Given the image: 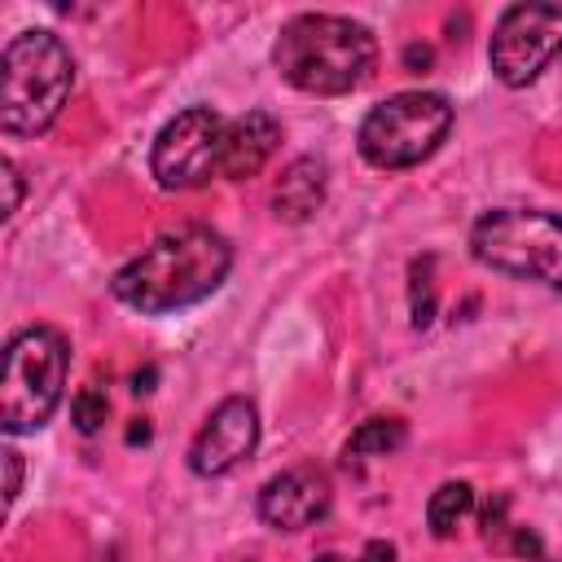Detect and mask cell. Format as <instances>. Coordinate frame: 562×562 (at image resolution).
<instances>
[{"mask_svg": "<svg viewBox=\"0 0 562 562\" xmlns=\"http://www.w3.org/2000/svg\"><path fill=\"white\" fill-rule=\"evenodd\" d=\"M281 145V123L268 110H246L228 119V140H224V180H250L263 171V162Z\"/></svg>", "mask_w": 562, "mask_h": 562, "instance_id": "11", "label": "cell"}, {"mask_svg": "<svg viewBox=\"0 0 562 562\" xmlns=\"http://www.w3.org/2000/svg\"><path fill=\"white\" fill-rule=\"evenodd\" d=\"M127 439H132V443H136V439H149V426H145V422H140V426H132V430H127Z\"/></svg>", "mask_w": 562, "mask_h": 562, "instance_id": "22", "label": "cell"}, {"mask_svg": "<svg viewBox=\"0 0 562 562\" xmlns=\"http://www.w3.org/2000/svg\"><path fill=\"white\" fill-rule=\"evenodd\" d=\"M224 140L228 119L211 105H189L176 119L162 123L149 149V171L162 189H202L211 180H224Z\"/></svg>", "mask_w": 562, "mask_h": 562, "instance_id": "7", "label": "cell"}, {"mask_svg": "<svg viewBox=\"0 0 562 562\" xmlns=\"http://www.w3.org/2000/svg\"><path fill=\"white\" fill-rule=\"evenodd\" d=\"M272 66L299 92L342 97L373 75L378 40L364 22L338 13H299L277 31Z\"/></svg>", "mask_w": 562, "mask_h": 562, "instance_id": "2", "label": "cell"}, {"mask_svg": "<svg viewBox=\"0 0 562 562\" xmlns=\"http://www.w3.org/2000/svg\"><path fill=\"white\" fill-rule=\"evenodd\" d=\"M255 448H259V408L246 395H228L198 426L189 443V470L198 479H220L237 470Z\"/></svg>", "mask_w": 562, "mask_h": 562, "instance_id": "9", "label": "cell"}, {"mask_svg": "<svg viewBox=\"0 0 562 562\" xmlns=\"http://www.w3.org/2000/svg\"><path fill=\"white\" fill-rule=\"evenodd\" d=\"M553 57H562V4L527 0V4H509L496 18L487 61L505 88L536 83Z\"/></svg>", "mask_w": 562, "mask_h": 562, "instance_id": "8", "label": "cell"}, {"mask_svg": "<svg viewBox=\"0 0 562 562\" xmlns=\"http://www.w3.org/2000/svg\"><path fill=\"white\" fill-rule=\"evenodd\" d=\"M430 57H435V53H430L426 44H408V48H404V66H408V70H417V75L430 66Z\"/></svg>", "mask_w": 562, "mask_h": 562, "instance_id": "19", "label": "cell"}, {"mask_svg": "<svg viewBox=\"0 0 562 562\" xmlns=\"http://www.w3.org/2000/svg\"><path fill=\"white\" fill-rule=\"evenodd\" d=\"M0 180H4V189H9V198H4V220L18 211V202H22V180H18V167L4 158L0 162Z\"/></svg>", "mask_w": 562, "mask_h": 562, "instance_id": "18", "label": "cell"}, {"mask_svg": "<svg viewBox=\"0 0 562 562\" xmlns=\"http://www.w3.org/2000/svg\"><path fill=\"white\" fill-rule=\"evenodd\" d=\"M4 501L13 505L18 501V487H22V452L18 448H4Z\"/></svg>", "mask_w": 562, "mask_h": 562, "instance_id": "17", "label": "cell"}, {"mask_svg": "<svg viewBox=\"0 0 562 562\" xmlns=\"http://www.w3.org/2000/svg\"><path fill=\"white\" fill-rule=\"evenodd\" d=\"M233 268V246L211 224L158 233L132 263L114 272V299L140 316H167L211 299Z\"/></svg>", "mask_w": 562, "mask_h": 562, "instance_id": "1", "label": "cell"}, {"mask_svg": "<svg viewBox=\"0 0 562 562\" xmlns=\"http://www.w3.org/2000/svg\"><path fill=\"white\" fill-rule=\"evenodd\" d=\"M75 88L70 48L53 31H22L0 57V127L9 136H40L57 123Z\"/></svg>", "mask_w": 562, "mask_h": 562, "instance_id": "3", "label": "cell"}, {"mask_svg": "<svg viewBox=\"0 0 562 562\" xmlns=\"http://www.w3.org/2000/svg\"><path fill=\"white\" fill-rule=\"evenodd\" d=\"M70 417H75V430L79 435H97L110 417V400L101 386H83L75 400H70Z\"/></svg>", "mask_w": 562, "mask_h": 562, "instance_id": "15", "label": "cell"}, {"mask_svg": "<svg viewBox=\"0 0 562 562\" xmlns=\"http://www.w3.org/2000/svg\"><path fill=\"white\" fill-rule=\"evenodd\" d=\"M470 255L505 277L540 281L562 294V211L501 206L474 220Z\"/></svg>", "mask_w": 562, "mask_h": 562, "instance_id": "4", "label": "cell"}, {"mask_svg": "<svg viewBox=\"0 0 562 562\" xmlns=\"http://www.w3.org/2000/svg\"><path fill=\"white\" fill-rule=\"evenodd\" d=\"M70 369V342L53 325L18 329L4 347V378H0V426L4 435L40 430L53 408L61 404Z\"/></svg>", "mask_w": 562, "mask_h": 562, "instance_id": "5", "label": "cell"}, {"mask_svg": "<svg viewBox=\"0 0 562 562\" xmlns=\"http://www.w3.org/2000/svg\"><path fill=\"white\" fill-rule=\"evenodd\" d=\"M316 562H351V558H342V553H321ZM356 562H360V558H356Z\"/></svg>", "mask_w": 562, "mask_h": 562, "instance_id": "23", "label": "cell"}, {"mask_svg": "<svg viewBox=\"0 0 562 562\" xmlns=\"http://www.w3.org/2000/svg\"><path fill=\"white\" fill-rule=\"evenodd\" d=\"M470 509H474V487H470V483H461V479L439 483V487L430 492V501H426V527H430L439 540H448V536L470 518Z\"/></svg>", "mask_w": 562, "mask_h": 562, "instance_id": "13", "label": "cell"}, {"mask_svg": "<svg viewBox=\"0 0 562 562\" xmlns=\"http://www.w3.org/2000/svg\"><path fill=\"white\" fill-rule=\"evenodd\" d=\"M325 184H329V167L321 162V158H294L285 171H281V180H277V193H272V211L281 215V220H290V224H303V220H312L316 211H321V202H325Z\"/></svg>", "mask_w": 562, "mask_h": 562, "instance_id": "12", "label": "cell"}, {"mask_svg": "<svg viewBox=\"0 0 562 562\" xmlns=\"http://www.w3.org/2000/svg\"><path fill=\"white\" fill-rule=\"evenodd\" d=\"M435 259H413V325L426 329L435 321V281H430Z\"/></svg>", "mask_w": 562, "mask_h": 562, "instance_id": "16", "label": "cell"}, {"mask_svg": "<svg viewBox=\"0 0 562 562\" xmlns=\"http://www.w3.org/2000/svg\"><path fill=\"white\" fill-rule=\"evenodd\" d=\"M404 422L400 417H369L356 426V435L347 439V461L351 457H386L395 448H404Z\"/></svg>", "mask_w": 562, "mask_h": 562, "instance_id": "14", "label": "cell"}, {"mask_svg": "<svg viewBox=\"0 0 562 562\" xmlns=\"http://www.w3.org/2000/svg\"><path fill=\"white\" fill-rule=\"evenodd\" d=\"M360 562H395V549L386 540H369L364 553H360Z\"/></svg>", "mask_w": 562, "mask_h": 562, "instance_id": "20", "label": "cell"}, {"mask_svg": "<svg viewBox=\"0 0 562 562\" xmlns=\"http://www.w3.org/2000/svg\"><path fill=\"white\" fill-rule=\"evenodd\" d=\"M255 509L277 531H303L329 514V479L316 465H290L259 487Z\"/></svg>", "mask_w": 562, "mask_h": 562, "instance_id": "10", "label": "cell"}, {"mask_svg": "<svg viewBox=\"0 0 562 562\" xmlns=\"http://www.w3.org/2000/svg\"><path fill=\"white\" fill-rule=\"evenodd\" d=\"M452 132V105L439 92H395L378 101L360 127H356V149L364 162L382 171L417 167L426 162Z\"/></svg>", "mask_w": 562, "mask_h": 562, "instance_id": "6", "label": "cell"}, {"mask_svg": "<svg viewBox=\"0 0 562 562\" xmlns=\"http://www.w3.org/2000/svg\"><path fill=\"white\" fill-rule=\"evenodd\" d=\"M149 382H154V369H145V373H136V378H132V391H136V395H145V391H154Z\"/></svg>", "mask_w": 562, "mask_h": 562, "instance_id": "21", "label": "cell"}]
</instances>
